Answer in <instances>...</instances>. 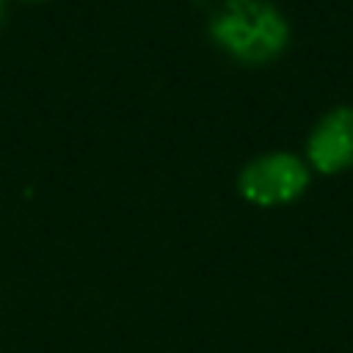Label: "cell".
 Instances as JSON below:
<instances>
[{
  "instance_id": "6da1fadb",
  "label": "cell",
  "mask_w": 353,
  "mask_h": 353,
  "mask_svg": "<svg viewBox=\"0 0 353 353\" xmlns=\"http://www.w3.org/2000/svg\"><path fill=\"white\" fill-rule=\"evenodd\" d=\"M212 39L237 61L259 63L287 44V22L262 0H226L212 19Z\"/></svg>"
},
{
  "instance_id": "3957f363",
  "label": "cell",
  "mask_w": 353,
  "mask_h": 353,
  "mask_svg": "<svg viewBox=\"0 0 353 353\" xmlns=\"http://www.w3.org/2000/svg\"><path fill=\"white\" fill-rule=\"evenodd\" d=\"M309 157L320 171H339L353 163V110H334L309 138Z\"/></svg>"
},
{
  "instance_id": "277c9868",
  "label": "cell",
  "mask_w": 353,
  "mask_h": 353,
  "mask_svg": "<svg viewBox=\"0 0 353 353\" xmlns=\"http://www.w3.org/2000/svg\"><path fill=\"white\" fill-rule=\"evenodd\" d=\"M0 11H3V0H0Z\"/></svg>"
},
{
  "instance_id": "7a4b0ae2",
  "label": "cell",
  "mask_w": 353,
  "mask_h": 353,
  "mask_svg": "<svg viewBox=\"0 0 353 353\" xmlns=\"http://www.w3.org/2000/svg\"><path fill=\"white\" fill-rule=\"evenodd\" d=\"M306 188V168L292 154H270L251 163L240 176V190L254 204H284Z\"/></svg>"
}]
</instances>
